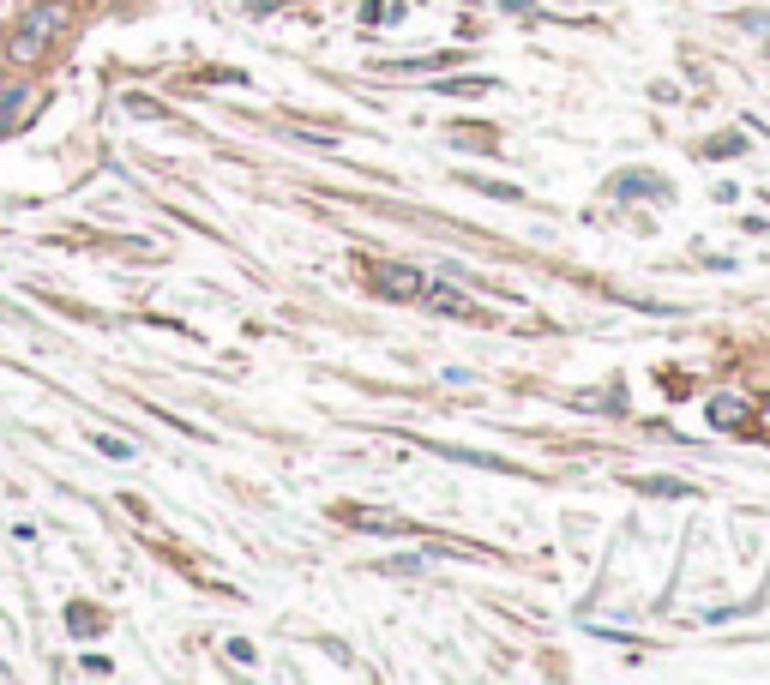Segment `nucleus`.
<instances>
[{"label":"nucleus","instance_id":"obj_1","mask_svg":"<svg viewBox=\"0 0 770 685\" xmlns=\"http://www.w3.org/2000/svg\"><path fill=\"white\" fill-rule=\"evenodd\" d=\"M60 30H67V0H37V6L18 18V30L6 37V55H13L18 67H37V60L55 48Z\"/></svg>","mask_w":770,"mask_h":685},{"label":"nucleus","instance_id":"obj_2","mask_svg":"<svg viewBox=\"0 0 770 685\" xmlns=\"http://www.w3.org/2000/svg\"><path fill=\"white\" fill-rule=\"evenodd\" d=\"M374 289L385 300H422V271H409V265H374Z\"/></svg>","mask_w":770,"mask_h":685},{"label":"nucleus","instance_id":"obj_3","mask_svg":"<svg viewBox=\"0 0 770 685\" xmlns=\"http://www.w3.org/2000/svg\"><path fill=\"white\" fill-rule=\"evenodd\" d=\"M422 300L434 307V313H451V319H476V300L464 295L458 283H427L422 289Z\"/></svg>","mask_w":770,"mask_h":685},{"label":"nucleus","instance_id":"obj_4","mask_svg":"<svg viewBox=\"0 0 770 685\" xmlns=\"http://www.w3.org/2000/svg\"><path fill=\"white\" fill-rule=\"evenodd\" d=\"M638 493H656V500H692V487L686 481H669V475H638Z\"/></svg>","mask_w":770,"mask_h":685},{"label":"nucleus","instance_id":"obj_5","mask_svg":"<svg viewBox=\"0 0 770 685\" xmlns=\"http://www.w3.org/2000/svg\"><path fill=\"white\" fill-rule=\"evenodd\" d=\"M458 55H409V60H379V72H439Z\"/></svg>","mask_w":770,"mask_h":685},{"label":"nucleus","instance_id":"obj_6","mask_svg":"<svg viewBox=\"0 0 770 685\" xmlns=\"http://www.w3.org/2000/svg\"><path fill=\"white\" fill-rule=\"evenodd\" d=\"M25 102H30V90H25V79H18V85H6L0 90V132L13 127L18 114H25Z\"/></svg>","mask_w":770,"mask_h":685},{"label":"nucleus","instance_id":"obj_7","mask_svg":"<svg viewBox=\"0 0 770 685\" xmlns=\"http://www.w3.org/2000/svg\"><path fill=\"white\" fill-rule=\"evenodd\" d=\"M67 626H73V631H79V638H97V631H102V626H109V614H97V607H90V601H79L73 614H67Z\"/></svg>","mask_w":770,"mask_h":685},{"label":"nucleus","instance_id":"obj_8","mask_svg":"<svg viewBox=\"0 0 770 685\" xmlns=\"http://www.w3.org/2000/svg\"><path fill=\"white\" fill-rule=\"evenodd\" d=\"M458 144H469V151H494L500 139L481 127V121H458Z\"/></svg>","mask_w":770,"mask_h":685},{"label":"nucleus","instance_id":"obj_9","mask_svg":"<svg viewBox=\"0 0 770 685\" xmlns=\"http://www.w3.org/2000/svg\"><path fill=\"white\" fill-rule=\"evenodd\" d=\"M121 109H127L132 121H169V109H163V102H151V97H121Z\"/></svg>","mask_w":770,"mask_h":685},{"label":"nucleus","instance_id":"obj_10","mask_svg":"<svg viewBox=\"0 0 770 685\" xmlns=\"http://www.w3.org/2000/svg\"><path fill=\"white\" fill-rule=\"evenodd\" d=\"M711 421H716V427H741V421H746V409H741L734 397H716V403H711Z\"/></svg>","mask_w":770,"mask_h":685},{"label":"nucleus","instance_id":"obj_11","mask_svg":"<svg viewBox=\"0 0 770 685\" xmlns=\"http://www.w3.org/2000/svg\"><path fill=\"white\" fill-rule=\"evenodd\" d=\"M614 193H620V199H632V193H656V199H669V186H662V181H638V174L614 181Z\"/></svg>","mask_w":770,"mask_h":685},{"label":"nucleus","instance_id":"obj_12","mask_svg":"<svg viewBox=\"0 0 770 685\" xmlns=\"http://www.w3.org/2000/svg\"><path fill=\"white\" fill-rule=\"evenodd\" d=\"M439 90H458V97H488L494 79H439Z\"/></svg>","mask_w":770,"mask_h":685},{"label":"nucleus","instance_id":"obj_13","mask_svg":"<svg viewBox=\"0 0 770 685\" xmlns=\"http://www.w3.org/2000/svg\"><path fill=\"white\" fill-rule=\"evenodd\" d=\"M223 656H229L235 668H253V661H259V656H253V643H248V638H229V643H223Z\"/></svg>","mask_w":770,"mask_h":685},{"label":"nucleus","instance_id":"obj_14","mask_svg":"<svg viewBox=\"0 0 770 685\" xmlns=\"http://www.w3.org/2000/svg\"><path fill=\"white\" fill-rule=\"evenodd\" d=\"M90 445H97L102 457H121V463H127V457H132V445H127V439H115V433H97V439H90Z\"/></svg>","mask_w":770,"mask_h":685},{"label":"nucleus","instance_id":"obj_15","mask_svg":"<svg viewBox=\"0 0 770 685\" xmlns=\"http://www.w3.org/2000/svg\"><path fill=\"white\" fill-rule=\"evenodd\" d=\"M704 151H711V157H728V151H741V132H728V139H711Z\"/></svg>","mask_w":770,"mask_h":685}]
</instances>
